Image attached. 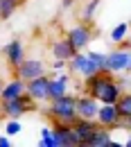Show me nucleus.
I'll return each mask as SVG.
<instances>
[{"mask_svg":"<svg viewBox=\"0 0 131 147\" xmlns=\"http://www.w3.org/2000/svg\"><path fill=\"white\" fill-rule=\"evenodd\" d=\"M97 125H102V127H109V129H115L120 127V125H124V120H122V115H120V111L115 104H99V111H97Z\"/></svg>","mask_w":131,"mask_h":147,"instance_id":"8","label":"nucleus"},{"mask_svg":"<svg viewBox=\"0 0 131 147\" xmlns=\"http://www.w3.org/2000/svg\"><path fill=\"white\" fill-rule=\"evenodd\" d=\"M97 111H99V102L95 100L93 95L84 93V95L77 97V115H79V118L95 120V118H97Z\"/></svg>","mask_w":131,"mask_h":147,"instance_id":"12","label":"nucleus"},{"mask_svg":"<svg viewBox=\"0 0 131 147\" xmlns=\"http://www.w3.org/2000/svg\"><path fill=\"white\" fill-rule=\"evenodd\" d=\"M77 52H79V50H75V48H73V43H70L66 36L59 38V41H54V43L50 45V55H52V59H63V61H70Z\"/></svg>","mask_w":131,"mask_h":147,"instance_id":"14","label":"nucleus"},{"mask_svg":"<svg viewBox=\"0 0 131 147\" xmlns=\"http://www.w3.org/2000/svg\"><path fill=\"white\" fill-rule=\"evenodd\" d=\"M84 93L93 95L99 104H115L122 95V84L113 77V73H99L84 77Z\"/></svg>","mask_w":131,"mask_h":147,"instance_id":"1","label":"nucleus"},{"mask_svg":"<svg viewBox=\"0 0 131 147\" xmlns=\"http://www.w3.org/2000/svg\"><path fill=\"white\" fill-rule=\"evenodd\" d=\"M41 147H54V140H52V129L43 127L41 129V140H38Z\"/></svg>","mask_w":131,"mask_h":147,"instance_id":"21","label":"nucleus"},{"mask_svg":"<svg viewBox=\"0 0 131 147\" xmlns=\"http://www.w3.org/2000/svg\"><path fill=\"white\" fill-rule=\"evenodd\" d=\"M2 55H5V59H7V63H9L11 70H16L20 63L27 59L25 57V45H23V41H18V38H14L11 43H7L2 48Z\"/></svg>","mask_w":131,"mask_h":147,"instance_id":"10","label":"nucleus"},{"mask_svg":"<svg viewBox=\"0 0 131 147\" xmlns=\"http://www.w3.org/2000/svg\"><path fill=\"white\" fill-rule=\"evenodd\" d=\"M124 147H131V138H129V140H127V143H124Z\"/></svg>","mask_w":131,"mask_h":147,"instance_id":"28","label":"nucleus"},{"mask_svg":"<svg viewBox=\"0 0 131 147\" xmlns=\"http://www.w3.org/2000/svg\"><path fill=\"white\" fill-rule=\"evenodd\" d=\"M36 107H38L36 100H34L30 93L25 91L23 95L14 97V100H0V115H5V118H16V120H20L25 113L34 111Z\"/></svg>","mask_w":131,"mask_h":147,"instance_id":"3","label":"nucleus"},{"mask_svg":"<svg viewBox=\"0 0 131 147\" xmlns=\"http://www.w3.org/2000/svg\"><path fill=\"white\" fill-rule=\"evenodd\" d=\"M102 70L113 75L131 73V48H118L113 52H106V63Z\"/></svg>","mask_w":131,"mask_h":147,"instance_id":"4","label":"nucleus"},{"mask_svg":"<svg viewBox=\"0 0 131 147\" xmlns=\"http://www.w3.org/2000/svg\"><path fill=\"white\" fill-rule=\"evenodd\" d=\"M115 107H118V111H120V115H122V120H127L131 115V93H124L122 91V95L118 97V102H115Z\"/></svg>","mask_w":131,"mask_h":147,"instance_id":"18","label":"nucleus"},{"mask_svg":"<svg viewBox=\"0 0 131 147\" xmlns=\"http://www.w3.org/2000/svg\"><path fill=\"white\" fill-rule=\"evenodd\" d=\"M86 55L93 59L95 63L99 66V70L104 68V63H106V52H97V50H86Z\"/></svg>","mask_w":131,"mask_h":147,"instance_id":"23","label":"nucleus"},{"mask_svg":"<svg viewBox=\"0 0 131 147\" xmlns=\"http://www.w3.org/2000/svg\"><path fill=\"white\" fill-rule=\"evenodd\" d=\"M2 86H5V84H2V79H0V91H2Z\"/></svg>","mask_w":131,"mask_h":147,"instance_id":"29","label":"nucleus"},{"mask_svg":"<svg viewBox=\"0 0 131 147\" xmlns=\"http://www.w3.org/2000/svg\"><path fill=\"white\" fill-rule=\"evenodd\" d=\"M68 70H70V75H77V77L84 79V77H88V75L99 73V66H97L84 50H79V52L68 61Z\"/></svg>","mask_w":131,"mask_h":147,"instance_id":"5","label":"nucleus"},{"mask_svg":"<svg viewBox=\"0 0 131 147\" xmlns=\"http://www.w3.org/2000/svg\"><path fill=\"white\" fill-rule=\"evenodd\" d=\"M66 38L73 43L75 50H86L91 45V41H93V32H91V27L86 23H81V25H73L66 32Z\"/></svg>","mask_w":131,"mask_h":147,"instance_id":"7","label":"nucleus"},{"mask_svg":"<svg viewBox=\"0 0 131 147\" xmlns=\"http://www.w3.org/2000/svg\"><path fill=\"white\" fill-rule=\"evenodd\" d=\"M11 145V140H9V136L5 134V136H0V147H9Z\"/></svg>","mask_w":131,"mask_h":147,"instance_id":"25","label":"nucleus"},{"mask_svg":"<svg viewBox=\"0 0 131 147\" xmlns=\"http://www.w3.org/2000/svg\"><path fill=\"white\" fill-rule=\"evenodd\" d=\"M109 36H111L113 43H120L122 38H127V36H129V23H118V25L111 30Z\"/></svg>","mask_w":131,"mask_h":147,"instance_id":"20","label":"nucleus"},{"mask_svg":"<svg viewBox=\"0 0 131 147\" xmlns=\"http://www.w3.org/2000/svg\"><path fill=\"white\" fill-rule=\"evenodd\" d=\"M48 84H50V77L45 73L41 77H34V79L25 82V91L30 93L36 102H48Z\"/></svg>","mask_w":131,"mask_h":147,"instance_id":"11","label":"nucleus"},{"mask_svg":"<svg viewBox=\"0 0 131 147\" xmlns=\"http://www.w3.org/2000/svg\"><path fill=\"white\" fill-rule=\"evenodd\" d=\"M14 73H16V77H20L23 82H30V79H34V77L45 75L48 68H45V63H43L41 59H25Z\"/></svg>","mask_w":131,"mask_h":147,"instance_id":"9","label":"nucleus"},{"mask_svg":"<svg viewBox=\"0 0 131 147\" xmlns=\"http://www.w3.org/2000/svg\"><path fill=\"white\" fill-rule=\"evenodd\" d=\"M111 129L109 127H102V125H97V129L93 131V136H91V140H88V145L86 147H109L111 145Z\"/></svg>","mask_w":131,"mask_h":147,"instance_id":"16","label":"nucleus"},{"mask_svg":"<svg viewBox=\"0 0 131 147\" xmlns=\"http://www.w3.org/2000/svg\"><path fill=\"white\" fill-rule=\"evenodd\" d=\"M75 2H77V0H61V7H63V9H70Z\"/></svg>","mask_w":131,"mask_h":147,"instance_id":"26","label":"nucleus"},{"mask_svg":"<svg viewBox=\"0 0 131 147\" xmlns=\"http://www.w3.org/2000/svg\"><path fill=\"white\" fill-rule=\"evenodd\" d=\"M20 5L23 0H0V20H9Z\"/></svg>","mask_w":131,"mask_h":147,"instance_id":"17","label":"nucleus"},{"mask_svg":"<svg viewBox=\"0 0 131 147\" xmlns=\"http://www.w3.org/2000/svg\"><path fill=\"white\" fill-rule=\"evenodd\" d=\"M129 34H131V20H129Z\"/></svg>","mask_w":131,"mask_h":147,"instance_id":"30","label":"nucleus"},{"mask_svg":"<svg viewBox=\"0 0 131 147\" xmlns=\"http://www.w3.org/2000/svg\"><path fill=\"white\" fill-rule=\"evenodd\" d=\"M25 93V82L20 79V77H14L11 82H7L5 86H2V91H0V100H14V97H18Z\"/></svg>","mask_w":131,"mask_h":147,"instance_id":"15","label":"nucleus"},{"mask_svg":"<svg viewBox=\"0 0 131 147\" xmlns=\"http://www.w3.org/2000/svg\"><path fill=\"white\" fill-rule=\"evenodd\" d=\"M124 125H127V127L131 129V115H129V118H127V120H124Z\"/></svg>","mask_w":131,"mask_h":147,"instance_id":"27","label":"nucleus"},{"mask_svg":"<svg viewBox=\"0 0 131 147\" xmlns=\"http://www.w3.org/2000/svg\"><path fill=\"white\" fill-rule=\"evenodd\" d=\"M73 129H75L77 138H79V147H86L93 131L97 129V120H88V118H77L73 122Z\"/></svg>","mask_w":131,"mask_h":147,"instance_id":"13","label":"nucleus"},{"mask_svg":"<svg viewBox=\"0 0 131 147\" xmlns=\"http://www.w3.org/2000/svg\"><path fill=\"white\" fill-rule=\"evenodd\" d=\"M20 129H23V125H20L18 120H16V118H9V122L5 125V134H7V136H18Z\"/></svg>","mask_w":131,"mask_h":147,"instance_id":"22","label":"nucleus"},{"mask_svg":"<svg viewBox=\"0 0 131 147\" xmlns=\"http://www.w3.org/2000/svg\"><path fill=\"white\" fill-rule=\"evenodd\" d=\"M68 68V61L63 59H52V70H66Z\"/></svg>","mask_w":131,"mask_h":147,"instance_id":"24","label":"nucleus"},{"mask_svg":"<svg viewBox=\"0 0 131 147\" xmlns=\"http://www.w3.org/2000/svg\"><path fill=\"white\" fill-rule=\"evenodd\" d=\"M99 2H102V0H88V2L84 5V9H81V23H93Z\"/></svg>","mask_w":131,"mask_h":147,"instance_id":"19","label":"nucleus"},{"mask_svg":"<svg viewBox=\"0 0 131 147\" xmlns=\"http://www.w3.org/2000/svg\"><path fill=\"white\" fill-rule=\"evenodd\" d=\"M45 113H48V118L54 120V122L73 125L77 118H79V115H77V95L66 93V95H61V97H56V100H50Z\"/></svg>","mask_w":131,"mask_h":147,"instance_id":"2","label":"nucleus"},{"mask_svg":"<svg viewBox=\"0 0 131 147\" xmlns=\"http://www.w3.org/2000/svg\"><path fill=\"white\" fill-rule=\"evenodd\" d=\"M52 140L54 147H79V138H77L73 125H66V122H54L52 120Z\"/></svg>","mask_w":131,"mask_h":147,"instance_id":"6","label":"nucleus"}]
</instances>
